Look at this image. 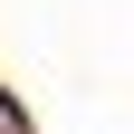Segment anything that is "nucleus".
Instances as JSON below:
<instances>
[{
	"instance_id": "f257e3e1",
	"label": "nucleus",
	"mask_w": 134,
	"mask_h": 134,
	"mask_svg": "<svg viewBox=\"0 0 134 134\" xmlns=\"http://www.w3.org/2000/svg\"><path fill=\"white\" fill-rule=\"evenodd\" d=\"M0 125H19V115H10V96H0Z\"/></svg>"
}]
</instances>
